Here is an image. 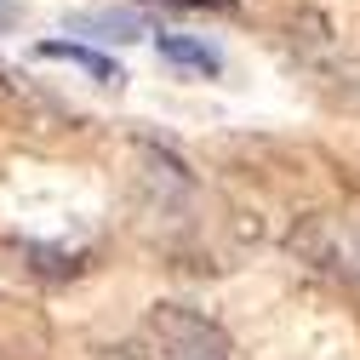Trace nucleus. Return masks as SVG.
<instances>
[{"mask_svg":"<svg viewBox=\"0 0 360 360\" xmlns=\"http://www.w3.org/2000/svg\"><path fill=\"white\" fill-rule=\"evenodd\" d=\"M0 98H6V75H0Z\"/></svg>","mask_w":360,"mask_h":360,"instance_id":"obj_7","label":"nucleus"},{"mask_svg":"<svg viewBox=\"0 0 360 360\" xmlns=\"http://www.w3.org/2000/svg\"><path fill=\"white\" fill-rule=\"evenodd\" d=\"M338 240H343V257L360 269V206H349V212H343V223H338Z\"/></svg>","mask_w":360,"mask_h":360,"instance_id":"obj_5","label":"nucleus"},{"mask_svg":"<svg viewBox=\"0 0 360 360\" xmlns=\"http://www.w3.org/2000/svg\"><path fill=\"white\" fill-rule=\"evenodd\" d=\"M155 46H160V58L177 63V69H200V75H217V69H223L217 46H206V40H195V34H166V29H160Z\"/></svg>","mask_w":360,"mask_h":360,"instance_id":"obj_4","label":"nucleus"},{"mask_svg":"<svg viewBox=\"0 0 360 360\" xmlns=\"http://www.w3.org/2000/svg\"><path fill=\"white\" fill-rule=\"evenodd\" d=\"M143 338H149L155 360H235L223 326L206 321L189 303H155L149 321H143Z\"/></svg>","mask_w":360,"mask_h":360,"instance_id":"obj_1","label":"nucleus"},{"mask_svg":"<svg viewBox=\"0 0 360 360\" xmlns=\"http://www.w3.org/2000/svg\"><path fill=\"white\" fill-rule=\"evenodd\" d=\"M40 58H58V63H75V69H86L92 80H103V86H120L126 75L115 69V58H103V52H92V46H75V40H40L34 46Z\"/></svg>","mask_w":360,"mask_h":360,"instance_id":"obj_2","label":"nucleus"},{"mask_svg":"<svg viewBox=\"0 0 360 360\" xmlns=\"http://www.w3.org/2000/svg\"><path fill=\"white\" fill-rule=\"evenodd\" d=\"M69 23H75V29H92L98 40H143V34H149V23H143L138 12H126V6H103V12H75Z\"/></svg>","mask_w":360,"mask_h":360,"instance_id":"obj_3","label":"nucleus"},{"mask_svg":"<svg viewBox=\"0 0 360 360\" xmlns=\"http://www.w3.org/2000/svg\"><path fill=\"white\" fill-rule=\"evenodd\" d=\"M18 23V6H12V0H0V29H12Z\"/></svg>","mask_w":360,"mask_h":360,"instance_id":"obj_6","label":"nucleus"}]
</instances>
